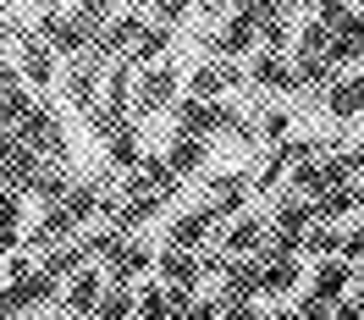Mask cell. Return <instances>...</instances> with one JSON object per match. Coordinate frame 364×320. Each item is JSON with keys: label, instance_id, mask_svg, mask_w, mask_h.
Segmentation results:
<instances>
[{"label": "cell", "instance_id": "10", "mask_svg": "<svg viewBox=\"0 0 364 320\" xmlns=\"http://www.w3.org/2000/svg\"><path fill=\"white\" fill-rule=\"evenodd\" d=\"M215 238H221V249H215L221 260H254V254L265 249V238H271V221H265V215H254V210H243V215L227 221Z\"/></svg>", "mask_w": 364, "mask_h": 320}, {"label": "cell", "instance_id": "8", "mask_svg": "<svg viewBox=\"0 0 364 320\" xmlns=\"http://www.w3.org/2000/svg\"><path fill=\"white\" fill-rule=\"evenodd\" d=\"M188 83V100H205V105H221L237 83H243V67L237 61H199V67L182 78Z\"/></svg>", "mask_w": 364, "mask_h": 320}, {"label": "cell", "instance_id": "27", "mask_svg": "<svg viewBox=\"0 0 364 320\" xmlns=\"http://www.w3.org/2000/svg\"><path fill=\"white\" fill-rule=\"evenodd\" d=\"M67 188H72V171H67V166H45L28 199H39V205L50 210V205H61V193H67Z\"/></svg>", "mask_w": 364, "mask_h": 320}, {"label": "cell", "instance_id": "9", "mask_svg": "<svg viewBox=\"0 0 364 320\" xmlns=\"http://www.w3.org/2000/svg\"><path fill=\"white\" fill-rule=\"evenodd\" d=\"M39 171H45V160L33 155V149H23L11 133H0V188H11V193H33V183H39Z\"/></svg>", "mask_w": 364, "mask_h": 320}, {"label": "cell", "instance_id": "18", "mask_svg": "<svg viewBox=\"0 0 364 320\" xmlns=\"http://www.w3.org/2000/svg\"><path fill=\"white\" fill-rule=\"evenodd\" d=\"M309 298L320 304H342V298L353 293V265H342V260H315V271H309Z\"/></svg>", "mask_w": 364, "mask_h": 320}, {"label": "cell", "instance_id": "22", "mask_svg": "<svg viewBox=\"0 0 364 320\" xmlns=\"http://www.w3.org/2000/svg\"><path fill=\"white\" fill-rule=\"evenodd\" d=\"M304 287V260H259V298H298Z\"/></svg>", "mask_w": 364, "mask_h": 320}, {"label": "cell", "instance_id": "24", "mask_svg": "<svg viewBox=\"0 0 364 320\" xmlns=\"http://www.w3.org/2000/svg\"><path fill=\"white\" fill-rule=\"evenodd\" d=\"M100 83H105V72L94 67V61H72L61 89H67V100L77 111H100Z\"/></svg>", "mask_w": 364, "mask_h": 320}, {"label": "cell", "instance_id": "31", "mask_svg": "<svg viewBox=\"0 0 364 320\" xmlns=\"http://www.w3.org/2000/svg\"><path fill=\"white\" fill-rule=\"evenodd\" d=\"M0 232H23V193L0 188Z\"/></svg>", "mask_w": 364, "mask_h": 320}, {"label": "cell", "instance_id": "21", "mask_svg": "<svg viewBox=\"0 0 364 320\" xmlns=\"http://www.w3.org/2000/svg\"><path fill=\"white\" fill-rule=\"evenodd\" d=\"M215 298L221 304H259V260H227Z\"/></svg>", "mask_w": 364, "mask_h": 320}, {"label": "cell", "instance_id": "4", "mask_svg": "<svg viewBox=\"0 0 364 320\" xmlns=\"http://www.w3.org/2000/svg\"><path fill=\"white\" fill-rule=\"evenodd\" d=\"M100 271H105V282H122V287H133L138 276L149 282L155 276V249L138 243V238H116L111 249L100 254Z\"/></svg>", "mask_w": 364, "mask_h": 320}, {"label": "cell", "instance_id": "23", "mask_svg": "<svg viewBox=\"0 0 364 320\" xmlns=\"http://www.w3.org/2000/svg\"><path fill=\"white\" fill-rule=\"evenodd\" d=\"M160 160H166V171H171V177L182 183V177H199V171L210 166V144H199V138H177V133H171V144H166V155H160Z\"/></svg>", "mask_w": 364, "mask_h": 320}, {"label": "cell", "instance_id": "20", "mask_svg": "<svg viewBox=\"0 0 364 320\" xmlns=\"http://www.w3.org/2000/svg\"><path fill=\"white\" fill-rule=\"evenodd\" d=\"M309 210H315V221H320V227H337L342 215H359V210H364V183L326 188L320 199H309Z\"/></svg>", "mask_w": 364, "mask_h": 320}, {"label": "cell", "instance_id": "1", "mask_svg": "<svg viewBox=\"0 0 364 320\" xmlns=\"http://www.w3.org/2000/svg\"><path fill=\"white\" fill-rule=\"evenodd\" d=\"M11 138L23 144V149H33V155L45 160V166H67V133H61V116L50 111V105H33V111L11 127Z\"/></svg>", "mask_w": 364, "mask_h": 320}, {"label": "cell", "instance_id": "2", "mask_svg": "<svg viewBox=\"0 0 364 320\" xmlns=\"http://www.w3.org/2000/svg\"><path fill=\"white\" fill-rule=\"evenodd\" d=\"M33 33L50 45L55 61H61V55H67V61H83L89 45H94V33L77 23V11H61V6H45V11H39V23H33Z\"/></svg>", "mask_w": 364, "mask_h": 320}, {"label": "cell", "instance_id": "7", "mask_svg": "<svg viewBox=\"0 0 364 320\" xmlns=\"http://www.w3.org/2000/svg\"><path fill=\"white\" fill-rule=\"evenodd\" d=\"M215 232H221V221H215L205 205H199V210H182V215L166 221V249H171V254H205Z\"/></svg>", "mask_w": 364, "mask_h": 320}, {"label": "cell", "instance_id": "28", "mask_svg": "<svg viewBox=\"0 0 364 320\" xmlns=\"http://www.w3.org/2000/svg\"><path fill=\"white\" fill-rule=\"evenodd\" d=\"M94 320H133V287L111 282V287L100 293V304H94Z\"/></svg>", "mask_w": 364, "mask_h": 320}, {"label": "cell", "instance_id": "12", "mask_svg": "<svg viewBox=\"0 0 364 320\" xmlns=\"http://www.w3.org/2000/svg\"><path fill=\"white\" fill-rule=\"evenodd\" d=\"M17 78H23V89H50L55 83V55L33 28L17 33Z\"/></svg>", "mask_w": 364, "mask_h": 320}, {"label": "cell", "instance_id": "37", "mask_svg": "<svg viewBox=\"0 0 364 320\" xmlns=\"http://www.w3.org/2000/svg\"><path fill=\"white\" fill-rule=\"evenodd\" d=\"M6 17H11V11H6V6H0V23H6Z\"/></svg>", "mask_w": 364, "mask_h": 320}, {"label": "cell", "instance_id": "29", "mask_svg": "<svg viewBox=\"0 0 364 320\" xmlns=\"http://www.w3.org/2000/svg\"><path fill=\"white\" fill-rule=\"evenodd\" d=\"M28 111H33L28 89H23V83H6V89H0V133H11V127H17Z\"/></svg>", "mask_w": 364, "mask_h": 320}, {"label": "cell", "instance_id": "30", "mask_svg": "<svg viewBox=\"0 0 364 320\" xmlns=\"http://www.w3.org/2000/svg\"><path fill=\"white\" fill-rule=\"evenodd\" d=\"M254 138H265V144H287V138H293V116L282 111V105L265 111V116H259V127H254Z\"/></svg>", "mask_w": 364, "mask_h": 320}, {"label": "cell", "instance_id": "19", "mask_svg": "<svg viewBox=\"0 0 364 320\" xmlns=\"http://www.w3.org/2000/svg\"><path fill=\"white\" fill-rule=\"evenodd\" d=\"M320 105H326L331 122H353V116H364V72H342L337 83L320 94Z\"/></svg>", "mask_w": 364, "mask_h": 320}, {"label": "cell", "instance_id": "17", "mask_svg": "<svg viewBox=\"0 0 364 320\" xmlns=\"http://www.w3.org/2000/svg\"><path fill=\"white\" fill-rule=\"evenodd\" d=\"M105 287H111V282H105V271H100V265H83V271L61 287V309H67V315H89V320H94V304H100V293H105Z\"/></svg>", "mask_w": 364, "mask_h": 320}, {"label": "cell", "instance_id": "3", "mask_svg": "<svg viewBox=\"0 0 364 320\" xmlns=\"http://www.w3.org/2000/svg\"><path fill=\"white\" fill-rule=\"evenodd\" d=\"M182 72L171 61H155V67L133 72V116H155V111H171L182 100Z\"/></svg>", "mask_w": 364, "mask_h": 320}, {"label": "cell", "instance_id": "26", "mask_svg": "<svg viewBox=\"0 0 364 320\" xmlns=\"http://www.w3.org/2000/svg\"><path fill=\"white\" fill-rule=\"evenodd\" d=\"M337 249H342V227H309L304 232V249H298V260H337Z\"/></svg>", "mask_w": 364, "mask_h": 320}, {"label": "cell", "instance_id": "5", "mask_svg": "<svg viewBox=\"0 0 364 320\" xmlns=\"http://www.w3.org/2000/svg\"><path fill=\"white\" fill-rule=\"evenodd\" d=\"M249 50H259V39H254V6H232L227 17L215 23V33H210V61H237Z\"/></svg>", "mask_w": 364, "mask_h": 320}, {"label": "cell", "instance_id": "6", "mask_svg": "<svg viewBox=\"0 0 364 320\" xmlns=\"http://www.w3.org/2000/svg\"><path fill=\"white\" fill-rule=\"evenodd\" d=\"M249 193H254V177H249V171H215V177H205V210L221 221V227L243 215Z\"/></svg>", "mask_w": 364, "mask_h": 320}, {"label": "cell", "instance_id": "15", "mask_svg": "<svg viewBox=\"0 0 364 320\" xmlns=\"http://www.w3.org/2000/svg\"><path fill=\"white\" fill-rule=\"evenodd\" d=\"M265 221H271V232H276V238H293L298 249H304V232L315 227V210H309V199H298V193H287V188H282Z\"/></svg>", "mask_w": 364, "mask_h": 320}, {"label": "cell", "instance_id": "11", "mask_svg": "<svg viewBox=\"0 0 364 320\" xmlns=\"http://www.w3.org/2000/svg\"><path fill=\"white\" fill-rule=\"evenodd\" d=\"M293 33H298L293 6H254V39L265 55H293Z\"/></svg>", "mask_w": 364, "mask_h": 320}, {"label": "cell", "instance_id": "35", "mask_svg": "<svg viewBox=\"0 0 364 320\" xmlns=\"http://www.w3.org/2000/svg\"><path fill=\"white\" fill-rule=\"evenodd\" d=\"M271 320H304V315H298L293 304H282V309H271Z\"/></svg>", "mask_w": 364, "mask_h": 320}, {"label": "cell", "instance_id": "13", "mask_svg": "<svg viewBox=\"0 0 364 320\" xmlns=\"http://www.w3.org/2000/svg\"><path fill=\"white\" fill-rule=\"evenodd\" d=\"M155 282H160V287H171V293L199 298V287H205V265H199V254H171V249H160V254H155Z\"/></svg>", "mask_w": 364, "mask_h": 320}, {"label": "cell", "instance_id": "16", "mask_svg": "<svg viewBox=\"0 0 364 320\" xmlns=\"http://www.w3.org/2000/svg\"><path fill=\"white\" fill-rule=\"evenodd\" d=\"M243 83H249V89H265V94H293V61H287V55H265V50H254Z\"/></svg>", "mask_w": 364, "mask_h": 320}, {"label": "cell", "instance_id": "36", "mask_svg": "<svg viewBox=\"0 0 364 320\" xmlns=\"http://www.w3.org/2000/svg\"><path fill=\"white\" fill-rule=\"evenodd\" d=\"M50 320H89V315H67V309H55V315H50Z\"/></svg>", "mask_w": 364, "mask_h": 320}, {"label": "cell", "instance_id": "38", "mask_svg": "<svg viewBox=\"0 0 364 320\" xmlns=\"http://www.w3.org/2000/svg\"><path fill=\"white\" fill-rule=\"evenodd\" d=\"M23 320H39V315H23Z\"/></svg>", "mask_w": 364, "mask_h": 320}, {"label": "cell", "instance_id": "25", "mask_svg": "<svg viewBox=\"0 0 364 320\" xmlns=\"http://www.w3.org/2000/svg\"><path fill=\"white\" fill-rule=\"evenodd\" d=\"M105 155H111L116 171H138V160H144V144H138V127H133V122H116L111 133H105Z\"/></svg>", "mask_w": 364, "mask_h": 320}, {"label": "cell", "instance_id": "32", "mask_svg": "<svg viewBox=\"0 0 364 320\" xmlns=\"http://www.w3.org/2000/svg\"><path fill=\"white\" fill-rule=\"evenodd\" d=\"M221 320H271L265 304H221Z\"/></svg>", "mask_w": 364, "mask_h": 320}, {"label": "cell", "instance_id": "34", "mask_svg": "<svg viewBox=\"0 0 364 320\" xmlns=\"http://www.w3.org/2000/svg\"><path fill=\"white\" fill-rule=\"evenodd\" d=\"M353 304L364 309V265H353Z\"/></svg>", "mask_w": 364, "mask_h": 320}, {"label": "cell", "instance_id": "14", "mask_svg": "<svg viewBox=\"0 0 364 320\" xmlns=\"http://www.w3.org/2000/svg\"><path fill=\"white\" fill-rule=\"evenodd\" d=\"M188 304H193L188 293H171V287H160L155 276H149V282L133 293V320H182Z\"/></svg>", "mask_w": 364, "mask_h": 320}, {"label": "cell", "instance_id": "33", "mask_svg": "<svg viewBox=\"0 0 364 320\" xmlns=\"http://www.w3.org/2000/svg\"><path fill=\"white\" fill-rule=\"evenodd\" d=\"M326 320H364V309L353 304V298H342V304H331V315Z\"/></svg>", "mask_w": 364, "mask_h": 320}]
</instances>
